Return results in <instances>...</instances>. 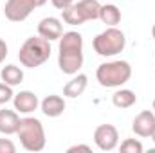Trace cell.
I'll list each match as a JSON object with an SVG mask.
<instances>
[{
	"label": "cell",
	"instance_id": "6da1fadb",
	"mask_svg": "<svg viewBox=\"0 0 155 153\" xmlns=\"http://www.w3.org/2000/svg\"><path fill=\"white\" fill-rule=\"evenodd\" d=\"M58 67L63 74L74 76L83 67V36L78 31L63 33L58 47Z\"/></svg>",
	"mask_w": 155,
	"mask_h": 153
},
{
	"label": "cell",
	"instance_id": "7a4b0ae2",
	"mask_svg": "<svg viewBox=\"0 0 155 153\" xmlns=\"http://www.w3.org/2000/svg\"><path fill=\"white\" fill-rule=\"evenodd\" d=\"M49 58H51V41L41 36L27 38L18 50V60L27 69H36L43 65Z\"/></svg>",
	"mask_w": 155,
	"mask_h": 153
},
{
	"label": "cell",
	"instance_id": "3957f363",
	"mask_svg": "<svg viewBox=\"0 0 155 153\" xmlns=\"http://www.w3.org/2000/svg\"><path fill=\"white\" fill-rule=\"evenodd\" d=\"M96 77L101 86L105 88H117L123 86L126 81L132 77V67L128 61L116 60V61H107L101 63L96 70Z\"/></svg>",
	"mask_w": 155,
	"mask_h": 153
},
{
	"label": "cell",
	"instance_id": "277c9868",
	"mask_svg": "<svg viewBox=\"0 0 155 153\" xmlns=\"http://www.w3.org/2000/svg\"><path fill=\"white\" fill-rule=\"evenodd\" d=\"M16 135L20 139V144L27 151H41L45 148V130H43L41 121L36 117L20 119Z\"/></svg>",
	"mask_w": 155,
	"mask_h": 153
},
{
	"label": "cell",
	"instance_id": "5b68a950",
	"mask_svg": "<svg viewBox=\"0 0 155 153\" xmlns=\"http://www.w3.org/2000/svg\"><path fill=\"white\" fill-rule=\"evenodd\" d=\"M124 45H126L124 33L121 29H117V27H108V29H105L103 33H99L92 40L94 50L103 58H112L119 52H123Z\"/></svg>",
	"mask_w": 155,
	"mask_h": 153
},
{
	"label": "cell",
	"instance_id": "8992f818",
	"mask_svg": "<svg viewBox=\"0 0 155 153\" xmlns=\"http://www.w3.org/2000/svg\"><path fill=\"white\" fill-rule=\"evenodd\" d=\"M36 7V0H7L4 5V15L9 22H24Z\"/></svg>",
	"mask_w": 155,
	"mask_h": 153
},
{
	"label": "cell",
	"instance_id": "52a82bcc",
	"mask_svg": "<svg viewBox=\"0 0 155 153\" xmlns=\"http://www.w3.org/2000/svg\"><path fill=\"white\" fill-rule=\"evenodd\" d=\"M94 142L101 151H112L119 144V132L114 124H99L94 132Z\"/></svg>",
	"mask_w": 155,
	"mask_h": 153
},
{
	"label": "cell",
	"instance_id": "ba28073f",
	"mask_svg": "<svg viewBox=\"0 0 155 153\" xmlns=\"http://www.w3.org/2000/svg\"><path fill=\"white\" fill-rule=\"evenodd\" d=\"M132 130L139 137H152L155 130V114L150 110H143L141 114H137L132 122Z\"/></svg>",
	"mask_w": 155,
	"mask_h": 153
},
{
	"label": "cell",
	"instance_id": "9c48e42d",
	"mask_svg": "<svg viewBox=\"0 0 155 153\" xmlns=\"http://www.w3.org/2000/svg\"><path fill=\"white\" fill-rule=\"evenodd\" d=\"M13 105H15V110L20 112V114H31L35 112L40 106L38 96L31 90H22L18 94H15L13 97Z\"/></svg>",
	"mask_w": 155,
	"mask_h": 153
},
{
	"label": "cell",
	"instance_id": "30bf717a",
	"mask_svg": "<svg viewBox=\"0 0 155 153\" xmlns=\"http://www.w3.org/2000/svg\"><path fill=\"white\" fill-rule=\"evenodd\" d=\"M38 34L41 38L49 40V41H54V40H60L63 34V25L58 18L54 16H47L43 20H40L38 24Z\"/></svg>",
	"mask_w": 155,
	"mask_h": 153
},
{
	"label": "cell",
	"instance_id": "8fae6325",
	"mask_svg": "<svg viewBox=\"0 0 155 153\" xmlns=\"http://www.w3.org/2000/svg\"><path fill=\"white\" fill-rule=\"evenodd\" d=\"M40 108H41L43 115H47V117H60L65 112V99L61 96L51 94L40 103Z\"/></svg>",
	"mask_w": 155,
	"mask_h": 153
},
{
	"label": "cell",
	"instance_id": "7c38bea8",
	"mask_svg": "<svg viewBox=\"0 0 155 153\" xmlns=\"http://www.w3.org/2000/svg\"><path fill=\"white\" fill-rule=\"evenodd\" d=\"M20 117L15 110H0V133L13 135L18 132Z\"/></svg>",
	"mask_w": 155,
	"mask_h": 153
},
{
	"label": "cell",
	"instance_id": "4fadbf2b",
	"mask_svg": "<svg viewBox=\"0 0 155 153\" xmlns=\"http://www.w3.org/2000/svg\"><path fill=\"white\" fill-rule=\"evenodd\" d=\"M87 83H88V77L85 74H74V77L63 86V96L71 97V99H76V97H79L85 92Z\"/></svg>",
	"mask_w": 155,
	"mask_h": 153
},
{
	"label": "cell",
	"instance_id": "5bb4252c",
	"mask_svg": "<svg viewBox=\"0 0 155 153\" xmlns=\"http://www.w3.org/2000/svg\"><path fill=\"white\" fill-rule=\"evenodd\" d=\"M78 11L81 15V18L85 22L88 20H97L99 18V9H101V4L97 0H79L76 4Z\"/></svg>",
	"mask_w": 155,
	"mask_h": 153
},
{
	"label": "cell",
	"instance_id": "9a60e30c",
	"mask_svg": "<svg viewBox=\"0 0 155 153\" xmlns=\"http://www.w3.org/2000/svg\"><path fill=\"white\" fill-rule=\"evenodd\" d=\"M99 20L103 24H107L108 27H116L117 24L121 22V11H119V7L114 5V4L101 5V9H99Z\"/></svg>",
	"mask_w": 155,
	"mask_h": 153
},
{
	"label": "cell",
	"instance_id": "2e32d148",
	"mask_svg": "<svg viewBox=\"0 0 155 153\" xmlns=\"http://www.w3.org/2000/svg\"><path fill=\"white\" fill-rule=\"evenodd\" d=\"M0 77L4 83L11 85V86H16L24 81V70L16 65H5L2 70H0Z\"/></svg>",
	"mask_w": 155,
	"mask_h": 153
},
{
	"label": "cell",
	"instance_id": "e0dca14e",
	"mask_svg": "<svg viewBox=\"0 0 155 153\" xmlns=\"http://www.w3.org/2000/svg\"><path fill=\"white\" fill-rule=\"evenodd\" d=\"M112 103L117 108H130L137 103V96H135V92H132L128 88H121L112 96Z\"/></svg>",
	"mask_w": 155,
	"mask_h": 153
},
{
	"label": "cell",
	"instance_id": "ac0fdd59",
	"mask_svg": "<svg viewBox=\"0 0 155 153\" xmlns=\"http://www.w3.org/2000/svg\"><path fill=\"white\" fill-rule=\"evenodd\" d=\"M61 16H63V22L69 24V25H81V24H85V20L81 18V15H79V11H78L76 4H72V5H69V7H65V9H61Z\"/></svg>",
	"mask_w": 155,
	"mask_h": 153
},
{
	"label": "cell",
	"instance_id": "d6986e66",
	"mask_svg": "<svg viewBox=\"0 0 155 153\" xmlns=\"http://www.w3.org/2000/svg\"><path fill=\"white\" fill-rule=\"evenodd\" d=\"M119 150L123 153H143V144L137 141V139H126L121 146H119Z\"/></svg>",
	"mask_w": 155,
	"mask_h": 153
},
{
	"label": "cell",
	"instance_id": "ffe728a7",
	"mask_svg": "<svg viewBox=\"0 0 155 153\" xmlns=\"http://www.w3.org/2000/svg\"><path fill=\"white\" fill-rule=\"evenodd\" d=\"M13 97H15V94H13L11 85H7V83H0V105H5V103L13 101Z\"/></svg>",
	"mask_w": 155,
	"mask_h": 153
},
{
	"label": "cell",
	"instance_id": "44dd1931",
	"mask_svg": "<svg viewBox=\"0 0 155 153\" xmlns=\"http://www.w3.org/2000/svg\"><path fill=\"white\" fill-rule=\"evenodd\" d=\"M16 146L9 139H0V153H15Z\"/></svg>",
	"mask_w": 155,
	"mask_h": 153
},
{
	"label": "cell",
	"instance_id": "7402d4cb",
	"mask_svg": "<svg viewBox=\"0 0 155 153\" xmlns=\"http://www.w3.org/2000/svg\"><path fill=\"white\" fill-rule=\"evenodd\" d=\"M51 2H52V5H54L56 9H60V11L74 4V0H51Z\"/></svg>",
	"mask_w": 155,
	"mask_h": 153
},
{
	"label": "cell",
	"instance_id": "603a6c76",
	"mask_svg": "<svg viewBox=\"0 0 155 153\" xmlns=\"http://www.w3.org/2000/svg\"><path fill=\"white\" fill-rule=\"evenodd\" d=\"M69 153H74V151H85V153H90L92 151V148L90 146H87V144H76V146H71L69 150H67Z\"/></svg>",
	"mask_w": 155,
	"mask_h": 153
},
{
	"label": "cell",
	"instance_id": "cb8c5ba5",
	"mask_svg": "<svg viewBox=\"0 0 155 153\" xmlns=\"http://www.w3.org/2000/svg\"><path fill=\"white\" fill-rule=\"evenodd\" d=\"M5 56H7V43L0 38V63L5 60Z\"/></svg>",
	"mask_w": 155,
	"mask_h": 153
},
{
	"label": "cell",
	"instance_id": "d4e9b609",
	"mask_svg": "<svg viewBox=\"0 0 155 153\" xmlns=\"http://www.w3.org/2000/svg\"><path fill=\"white\" fill-rule=\"evenodd\" d=\"M36 4L38 5H43V4H47V0H36Z\"/></svg>",
	"mask_w": 155,
	"mask_h": 153
},
{
	"label": "cell",
	"instance_id": "484cf974",
	"mask_svg": "<svg viewBox=\"0 0 155 153\" xmlns=\"http://www.w3.org/2000/svg\"><path fill=\"white\" fill-rule=\"evenodd\" d=\"M152 36H153V40H155V25L152 27Z\"/></svg>",
	"mask_w": 155,
	"mask_h": 153
},
{
	"label": "cell",
	"instance_id": "4316f807",
	"mask_svg": "<svg viewBox=\"0 0 155 153\" xmlns=\"http://www.w3.org/2000/svg\"><path fill=\"white\" fill-rule=\"evenodd\" d=\"M152 141L155 142V130H153V133H152Z\"/></svg>",
	"mask_w": 155,
	"mask_h": 153
},
{
	"label": "cell",
	"instance_id": "83f0119b",
	"mask_svg": "<svg viewBox=\"0 0 155 153\" xmlns=\"http://www.w3.org/2000/svg\"><path fill=\"white\" fill-rule=\"evenodd\" d=\"M152 108H153V114H155V99H153V105H152Z\"/></svg>",
	"mask_w": 155,
	"mask_h": 153
}]
</instances>
